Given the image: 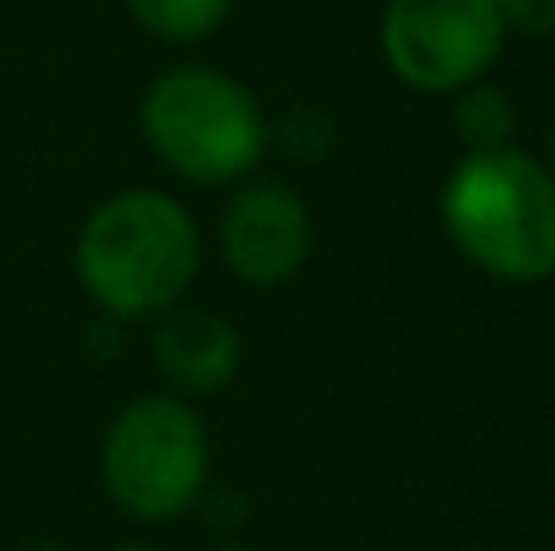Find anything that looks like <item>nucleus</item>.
Wrapping results in <instances>:
<instances>
[{
  "mask_svg": "<svg viewBox=\"0 0 555 551\" xmlns=\"http://www.w3.org/2000/svg\"><path fill=\"white\" fill-rule=\"evenodd\" d=\"M449 240L478 269L507 283H541L555 273V171L527 152H468L443 181Z\"/></svg>",
  "mask_w": 555,
  "mask_h": 551,
  "instance_id": "f257e3e1",
  "label": "nucleus"
},
{
  "mask_svg": "<svg viewBox=\"0 0 555 551\" xmlns=\"http://www.w3.org/2000/svg\"><path fill=\"white\" fill-rule=\"evenodd\" d=\"M201 269L195 220L162 191H127L98 205L78 234L83 289L117 318L176 308Z\"/></svg>",
  "mask_w": 555,
  "mask_h": 551,
  "instance_id": "f03ea898",
  "label": "nucleus"
},
{
  "mask_svg": "<svg viewBox=\"0 0 555 551\" xmlns=\"http://www.w3.org/2000/svg\"><path fill=\"white\" fill-rule=\"evenodd\" d=\"M152 152L195 185L234 181L263 152V113L230 74L215 68H171L142 103Z\"/></svg>",
  "mask_w": 555,
  "mask_h": 551,
  "instance_id": "7ed1b4c3",
  "label": "nucleus"
},
{
  "mask_svg": "<svg viewBox=\"0 0 555 551\" xmlns=\"http://www.w3.org/2000/svg\"><path fill=\"white\" fill-rule=\"evenodd\" d=\"M210 474L205 420L176 396H146L113 420L103 439V484L113 503L146 523L185 513Z\"/></svg>",
  "mask_w": 555,
  "mask_h": 551,
  "instance_id": "20e7f679",
  "label": "nucleus"
},
{
  "mask_svg": "<svg viewBox=\"0 0 555 551\" xmlns=\"http://www.w3.org/2000/svg\"><path fill=\"white\" fill-rule=\"evenodd\" d=\"M507 20L498 0H390L380 44L395 78L420 93H459L502 54Z\"/></svg>",
  "mask_w": 555,
  "mask_h": 551,
  "instance_id": "39448f33",
  "label": "nucleus"
},
{
  "mask_svg": "<svg viewBox=\"0 0 555 551\" xmlns=\"http://www.w3.org/2000/svg\"><path fill=\"white\" fill-rule=\"evenodd\" d=\"M224 259L254 289H278L302 269L307 249H312V220H307L302 201L287 185H249L230 201L220 225Z\"/></svg>",
  "mask_w": 555,
  "mask_h": 551,
  "instance_id": "423d86ee",
  "label": "nucleus"
},
{
  "mask_svg": "<svg viewBox=\"0 0 555 551\" xmlns=\"http://www.w3.org/2000/svg\"><path fill=\"white\" fill-rule=\"evenodd\" d=\"M156 367L185 396H215L240 371V332L205 308H166L156 328Z\"/></svg>",
  "mask_w": 555,
  "mask_h": 551,
  "instance_id": "0eeeda50",
  "label": "nucleus"
},
{
  "mask_svg": "<svg viewBox=\"0 0 555 551\" xmlns=\"http://www.w3.org/2000/svg\"><path fill=\"white\" fill-rule=\"evenodd\" d=\"M459 137L473 146V152H492V146L512 142V127H517V113H512V98L502 88L488 84H468L459 98Z\"/></svg>",
  "mask_w": 555,
  "mask_h": 551,
  "instance_id": "6e6552de",
  "label": "nucleus"
},
{
  "mask_svg": "<svg viewBox=\"0 0 555 551\" xmlns=\"http://www.w3.org/2000/svg\"><path fill=\"white\" fill-rule=\"evenodd\" d=\"M132 15L162 39H201L224 25L234 0H127Z\"/></svg>",
  "mask_w": 555,
  "mask_h": 551,
  "instance_id": "1a4fd4ad",
  "label": "nucleus"
},
{
  "mask_svg": "<svg viewBox=\"0 0 555 551\" xmlns=\"http://www.w3.org/2000/svg\"><path fill=\"white\" fill-rule=\"evenodd\" d=\"M507 29H521L531 39H551L555 35V0H498Z\"/></svg>",
  "mask_w": 555,
  "mask_h": 551,
  "instance_id": "9d476101",
  "label": "nucleus"
},
{
  "mask_svg": "<svg viewBox=\"0 0 555 551\" xmlns=\"http://www.w3.org/2000/svg\"><path fill=\"white\" fill-rule=\"evenodd\" d=\"M117 551H156V547H117Z\"/></svg>",
  "mask_w": 555,
  "mask_h": 551,
  "instance_id": "9b49d317",
  "label": "nucleus"
},
{
  "mask_svg": "<svg viewBox=\"0 0 555 551\" xmlns=\"http://www.w3.org/2000/svg\"><path fill=\"white\" fill-rule=\"evenodd\" d=\"M551 166H555V132H551Z\"/></svg>",
  "mask_w": 555,
  "mask_h": 551,
  "instance_id": "f8f14e48",
  "label": "nucleus"
},
{
  "mask_svg": "<svg viewBox=\"0 0 555 551\" xmlns=\"http://www.w3.org/2000/svg\"><path fill=\"white\" fill-rule=\"evenodd\" d=\"M224 551H249V547H224Z\"/></svg>",
  "mask_w": 555,
  "mask_h": 551,
  "instance_id": "ddd939ff",
  "label": "nucleus"
}]
</instances>
